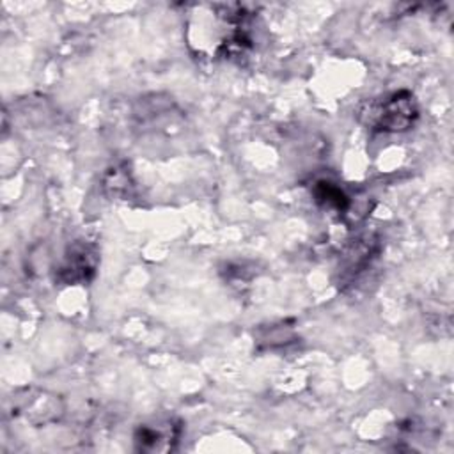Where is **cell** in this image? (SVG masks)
<instances>
[{"label":"cell","mask_w":454,"mask_h":454,"mask_svg":"<svg viewBox=\"0 0 454 454\" xmlns=\"http://www.w3.org/2000/svg\"><path fill=\"white\" fill-rule=\"evenodd\" d=\"M358 117L365 126L378 131H404L417 121L419 105L411 92L399 90L371 99L360 108Z\"/></svg>","instance_id":"6da1fadb"},{"label":"cell","mask_w":454,"mask_h":454,"mask_svg":"<svg viewBox=\"0 0 454 454\" xmlns=\"http://www.w3.org/2000/svg\"><path fill=\"white\" fill-rule=\"evenodd\" d=\"M98 266L96 247L78 241L69 247L60 266L57 268V280L62 284H80L94 277Z\"/></svg>","instance_id":"7a4b0ae2"},{"label":"cell","mask_w":454,"mask_h":454,"mask_svg":"<svg viewBox=\"0 0 454 454\" xmlns=\"http://www.w3.org/2000/svg\"><path fill=\"white\" fill-rule=\"evenodd\" d=\"M181 424L176 419H163L137 427L133 442L140 452H167L179 442Z\"/></svg>","instance_id":"3957f363"},{"label":"cell","mask_w":454,"mask_h":454,"mask_svg":"<svg viewBox=\"0 0 454 454\" xmlns=\"http://www.w3.org/2000/svg\"><path fill=\"white\" fill-rule=\"evenodd\" d=\"M314 195H316V200L326 207H332V209H337V211H346L348 206H349V200L348 197L344 195V192L335 186L333 183H328V181H319L314 188Z\"/></svg>","instance_id":"277c9868"}]
</instances>
